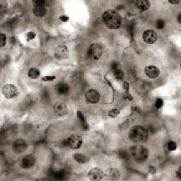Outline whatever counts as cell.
Instances as JSON below:
<instances>
[{"instance_id": "cell-1", "label": "cell", "mask_w": 181, "mask_h": 181, "mask_svg": "<svg viewBox=\"0 0 181 181\" xmlns=\"http://www.w3.org/2000/svg\"><path fill=\"white\" fill-rule=\"evenodd\" d=\"M103 21L108 28L111 29H117L122 24V17L116 11L109 9L103 14Z\"/></svg>"}, {"instance_id": "cell-2", "label": "cell", "mask_w": 181, "mask_h": 181, "mask_svg": "<svg viewBox=\"0 0 181 181\" xmlns=\"http://www.w3.org/2000/svg\"><path fill=\"white\" fill-rule=\"evenodd\" d=\"M129 138L135 143L144 142L149 138V132L144 127L134 126L129 131Z\"/></svg>"}, {"instance_id": "cell-3", "label": "cell", "mask_w": 181, "mask_h": 181, "mask_svg": "<svg viewBox=\"0 0 181 181\" xmlns=\"http://www.w3.org/2000/svg\"><path fill=\"white\" fill-rule=\"evenodd\" d=\"M131 155L132 156L133 159L137 162H143L146 161L149 155L148 149H146L143 146H134L131 148L130 150Z\"/></svg>"}, {"instance_id": "cell-4", "label": "cell", "mask_w": 181, "mask_h": 181, "mask_svg": "<svg viewBox=\"0 0 181 181\" xmlns=\"http://www.w3.org/2000/svg\"><path fill=\"white\" fill-rule=\"evenodd\" d=\"M103 54V48L100 44L93 43L90 45L87 51L88 58L91 59H99Z\"/></svg>"}, {"instance_id": "cell-5", "label": "cell", "mask_w": 181, "mask_h": 181, "mask_svg": "<svg viewBox=\"0 0 181 181\" xmlns=\"http://www.w3.org/2000/svg\"><path fill=\"white\" fill-rule=\"evenodd\" d=\"M67 146L71 149H77L82 147V138L78 134H72L67 139Z\"/></svg>"}, {"instance_id": "cell-6", "label": "cell", "mask_w": 181, "mask_h": 181, "mask_svg": "<svg viewBox=\"0 0 181 181\" xmlns=\"http://www.w3.org/2000/svg\"><path fill=\"white\" fill-rule=\"evenodd\" d=\"M2 93L7 99H13L18 93V89L13 84H7L2 88Z\"/></svg>"}, {"instance_id": "cell-7", "label": "cell", "mask_w": 181, "mask_h": 181, "mask_svg": "<svg viewBox=\"0 0 181 181\" xmlns=\"http://www.w3.org/2000/svg\"><path fill=\"white\" fill-rule=\"evenodd\" d=\"M69 50L66 45H59L55 51V57L57 59H65L69 57Z\"/></svg>"}, {"instance_id": "cell-8", "label": "cell", "mask_w": 181, "mask_h": 181, "mask_svg": "<svg viewBox=\"0 0 181 181\" xmlns=\"http://www.w3.org/2000/svg\"><path fill=\"white\" fill-rule=\"evenodd\" d=\"M157 34L154 30H147L143 33V40L146 43L154 44L157 40Z\"/></svg>"}, {"instance_id": "cell-9", "label": "cell", "mask_w": 181, "mask_h": 181, "mask_svg": "<svg viewBox=\"0 0 181 181\" xmlns=\"http://www.w3.org/2000/svg\"><path fill=\"white\" fill-rule=\"evenodd\" d=\"M100 98V93L95 89H89L86 93V101L90 103H97L99 101Z\"/></svg>"}, {"instance_id": "cell-10", "label": "cell", "mask_w": 181, "mask_h": 181, "mask_svg": "<svg viewBox=\"0 0 181 181\" xmlns=\"http://www.w3.org/2000/svg\"><path fill=\"white\" fill-rule=\"evenodd\" d=\"M54 111L58 116H65L68 113V108L67 105L63 102H57L54 105Z\"/></svg>"}, {"instance_id": "cell-11", "label": "cell", "mask_w": 181, "mask_h": 181, "mask_svg": "<svg viewBox=\"0 0 181 181\" xmlns=\"http://www.w3.org/2000/svg\"><path fill=\"white\" fill-rule=\"evenodd\" d=\"M144 74L147 77L150 79H155L157 76H159L160 74V70L157 67L153 66V65H150L147 66L144 69Z\"/></svg>"}, {"instance_id": "cell-12", "label": "cell", "mask_w": 181, "mask_h": 181, "mask_svg": "<svg viewBox=\"0 0 181 181\" xmlns=\"http://www.w3.org/2000/svg\"><path fill=\"white\" fill-rule=\"evenodd\" d=\"M88 176L91 180H101L103 178L104 173L101 168H94L88 172Z\"/></svg>"}, {"instance_id": "cell-13", "label": "cell", "mask_w": 181, "mask_h": 181, "mask_svg": "<svg viewBox=\"0 0 181 181\" xmlns=\"http://www.w3.org/2000/svg\"><path fill=\"white\" fill-rule=\"evenodd\" d=\"M13 149L17 154H21L26 151L27 149V144L24 139H16L13 142Z\"/></svg>"}, {"instance_id": "cell-14", "label": "cell", "mask_w": 181, "mask_h": 181, "mask_svg": "<svg viewBox=\"0 0 181 181\" xmlns=\"http://www.w3.org/2000/svg\"><path fill=\"white\" fill-rule=\"evenodd\" d=\"M35 165V159L33 157H26L20 163L21 167L23 168H30Z\"/></svg>"}, {"instance_id": "cell-15", "label": "cell", "mask_w": 181, "mask_h": 181, "mask_svg": "<svg viewBox=\"0 0 181 181\" xmlns=\"http://www.w3.org/2000/svg\"><path fill=\"white\" fill-rule=\"evenodd\" d=\"M104 176H105L111 180H117L120 178V172L115 168H110L105 171Z\"/></svg>"}, {"instance_id": "cell-16", "label": "cell", "mask_w": 181, "mask_h": 181, "mask_svg": "<svg viewBox=\"0 0 181 181\" xmlns=\"http://www.w3.org/2000/svg\"><path fill=\"white\" fill-rule=\"evenodd\" d=\"M136 7L141 11H146L150 8V2L148 0H138L135 2Z\"/></svg>"}, {"instance_id": "cell-17", "label": "cell", "mask_w": 181, "mask_h": 181, "mask_svg": "<svg viewBox=\"0 0 181 181\" xmlns=\"http://www.w3.org/2000/svg\"><path fill=\"white\" fill-rule=\"evenodd\" d=\"M69 86L65 83H60L56 86V91L59 94H67L69 93Z\"/></svg>"}, {"instance_id": "cell-18", "label": "cell", "mask_w": 181, "mask_h": 181, "mask_svg": "<svg viewBox=\"0 0 181 181\" xmlns=\"http://www.w3.org/2000/svg\"><path fill=\"white\" fill-rule=\"evenodd\" d=\"M33 13L38 17L44 16L47 13V9L45 7H34L33 9Z\"/></svg>"}, {"instance_id": "cell-19", "label": "cell", "mask_w": 181, "mask_h": 181, "mask_svg": "<svg viewBox=\"0 0 181 181\" xmlns=\"http://www.w3.org/2000/svg\"><path fill=\"white\" fill-rule=\"evenodd\" d=\"M73 159H74L76 162L79 163H85L88 160L86 156L84 154H75L73 155Z\"/></svg>"}, {"instance_id": "cell-20", "label": "cell", "mask_w": 181, "mask_h": 181, "mask_svg": "<svg viewBox=\"0 0 181 181\" xmlns=\"http://www.w3.org/2000/svg\"><path fill=\"white\" fill-rule=\"evenodd\" d=\"M77 117L79 119L81 122H82V127L84 128V130H88V125L87 122H86V120L84 117V115H83V113L81 112V111H78L77 112Z\"/></svg>"}, {"instance_id": "cell-21", "label": "cell", "mask_w": 181, "mask_h": 181, "mask_svg": "<svg viewBox=\"0 0 181 181\" xmlns=\"http://www.w3.org/2000/svg\"><path fill=\"white\" fill-rule=\"evenodd\" d=\"M40 72L37 68H31L28 71V75L30 78L33 79H36L40 76Z\"/></svg>"}, {"instance_id": "cell-22", "label": "cell", "mask_w": 181, "mask_h": 181, "mask_svg": "<svg viewBox=\"0 0 181 181\" xmlns=\"http://www.w3.org/2000/svg\"><path fill=\"white\" fill-rule=\"evenodd\" d=\"M53 176H55V178L57 179V180H64L65 178V177H66L67 174L66 172H65V171L61 170V171H57V172L54 173Z\"/></svg>"}, {"instance_id": "cell-23", "label": "cell", "mask_w": 181, "mask_h": 181, "mask_svg": "<svg viewBox=\"0 0 181 181\" xmlns=\"http://www.w3.org/2000/svg\"><path fill=\"white\" fill-rule=\"evenodd\" d=\"M114 76L116 79L117 80H122L124 78V73L121 69H117L114 71Z\"/></svg>"}, {"instance_id": "cell-24", "label": "cell", "mask_w": 181, "mask_h": 181, "mask_svg": "<svg viewBox=\"0 0 181 181\" xmlns=\"http://www.w3.org/2000/svg\"><path fill=\"white\" fill-rule=\"evenodd\" d=\"M119 114H120V111H119L118 109H116V108L111 110L108 113V115L111 117H117Z\"/></svg>"}, {"instance_id": "cell-25", "label": "cell", "mask_w": 181, "mask_h": 181, "mask_svg": "<svg viewBox=\"0 0 181 181\" xmlns=\"http://www.w3.org/2000/svg\"><path fill=\"white\" fill-rule=\"evenodd\" d=\"M168 148L169 151H175L177 148V144L174 141H170L168 144Z\"/></svg>"}, {"instance_id": "cell-26", "label": "cell", "mask_w": 181, "mask_h": 181, "mask_svg": "<svg viewBox=\"0 0 181 181\" xmlns=\"http://www.w3.org/2000/svg\"><path fill=\"white\" fill-rule=\"evenodd\" d=\"M33 4L35 7H44L45 4V1L43 0H36V1H33Z\"/></svg>"}, {"instance_id": "cell-27", "label": "cell", "mask_w": 181, "mask_h": 181, "mask_svg": "<svg viewBox=\"0 0 181 181\" xmlns=\"http://www.w3.org/2000/svg\"><path fill=\"white\" fill-rule=\"evenodd\" d=\"M164 26H165V23L163 20L159 19V20L157 21V28H158V29H163V28H164Z\"/></svg>"}, {"instance_id": "cell-28", "label": "cell", "mask_w": 181, "mask_h": 181, "mask_svg": "<svg viewBox=\"0 0 181 181\" xmlns=\"http://www.w3.org/2000/svg\"><path fill=\"white\" fill-rule=\"evenodd\" d=\"M6 40H7V37L4 33L0 34V43H1V47H4L6 44Z\"/></svg>"}, {"instance_id": "cell-29", "label": "cell", "mask_w": 181, "mask_h": 181, "mask_svg": "<svg viewBox=\"0 0 181 181\" xmlns=\"http://www.w3.org/2000/svg\"><path fill=\"white\" fill-rule=\"evenodd\" d=\"M55 79V76H43L42 78V80L44 81V82H53Z\"/></svg>"}, {"instance_id": "cell-30", "label": "cell", "mask_w": 181, "mask_h": 181, "mask_svg": "<svg viewBox=\"0 0 181 181\" xmlns=\"http://www.w3.org/2000/svg\"><path fill=\"white\" fill-rule=\"evenodd\" d=\"M163 101L162 99H158L157 100V101H156L155 103V106L157 108H161L163 106Z\"/></svg>"}, {"instance_id": "cell-31", "label": "cell", "mask_w": 181, "mask_h": 181, "mask_svg": "<svg viewBox=\"0 0 181 181\" xmlns=\"http://www.w3.org/2000/svg\"><path fill=\"white\" fill-rule=\"evenodd\" d=\"M36 35L34 32H33V31L28 32V33H27V39L29 40L34 39V38H36Z\"/></svg>"}, {"instance_id": "cell-32", "label": "cell", "mask_w": 181, "mask_h": 181, "mask_svg": "<svg viewBox=\"0 0 181 181\" xmlns=\"http://www.w3.org/2000/svg\"><path fill=\"white\" fill-rule=\"evenodd\" d=\"M149 171L151 174H154L156 173V169L154 166H151V165H149Z\"/></svg>"}, {"instance_id": "cell-33", "label": "cell", "mask_w": 181, "mask_h": 181, "mask_svg": "<svg viewBox=\"0 0 181 181\" xmlns=\"http://www.w3.org/2000/svg\"><path fill=\"white\" fill-rule=\"evenodd\" d=\"M59 19H60L62 22H68L69 17L67 16H61L60 17H59Z\"/></svg>"}, {"instance_id": "cell-34", "label": "cell", "mask_w": 181, "mask_h": 181, "mask_svg": "<svg viewBox=\"0 0 181 181\" xmlns=\"http://www.w3.org/2000/svg\"><path fill=\"white\" fill-rule=\"evenodd\" d=\"M112 69L113 71H115V70H116V69H119L118 68V65L117 64V63H115V62H113V64H112Z\"/></svg>"}, {"instance_id": "cell-35", "label": "cell", "mask_w": 181, "mask_h": 181, "mask_svg": "<svg viewBox=\"0 0 181 181\" xmlns=\"http://www.w3.org/2000/svg\"><path fill=\"white\" fill-rule=\"evenodd\" d=\"M168 2L170 4H177L180 3V1H169Z\"/></svg>"}, {"instance_id": "cell-36", "label": "cell", "mask_w": 181, "mask_h": 181, "mask_svg": "<svg viewBox=\"0 0 181 181\" xmlns=\"http://www.w3.org/2000/svg\"><path fill=\"white\" fill-rule=\"evenodd\" d=\"M178 23H179V24H180V23H181V13H180L178 14Z\"/></svg>"}, {"instance_id": "cell-37", "label": "cell", "mask_w": 181, "mask_h": 181, "mask_svg": "<svg viewBox=\"0 0 181 181\" xmlns=\"http://www.w3.org/2000/svg\"><path fill=\"white\" fill-rule=\"evenodd\" d=\"M177 175H178V177H179V178H180V176H181V173H180V168H179V170L177 171L176 172Z\"/></svg>"}]
</instances>
